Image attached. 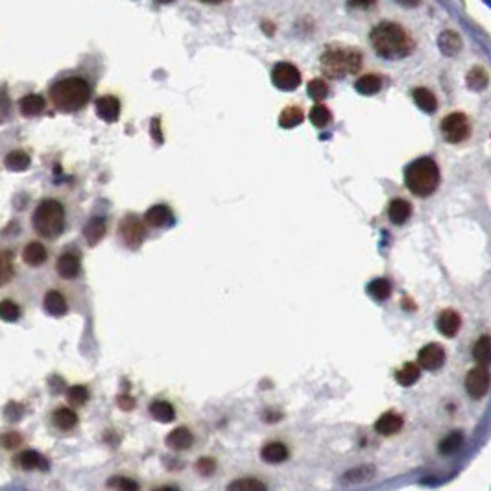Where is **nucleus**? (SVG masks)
Returning a JSON list of instances; mask_svg holds the SVG:
<instances>
[{"label": "nucleus", "mask_w": 491, "mask_h": 491, "mask_svg": "<svg viewBox=\"0 0 491 491\" xmlns=\"http://www.w3.org/2000/svg\"><path fill=\"white\" fill-rule=\"evenodd\" d=\"M144 222L150 227H167L174 222V215H172L170 207L167 206H153L146 211L144 215Z\"/></svg>", "instance_id": "4468645a"}, {"label": "nucleus", "mask_w": 491, "mask_h": 491, "mask_svg": "<svg viewBox=\"0 0 491 491\" xmlns=\"http://www.w3.org/2000/svg\"><path fill=\"white\" fill-rule=\"evenodd\" d=\"M105 235V220L104 218H91L89 222L85 224V227H83V237H85V240L91 246H96V244L100 242L102 239H104Z\"/></svg>", "instance_id": "a878e982"}, {"label": "nucleus", "mask_w": 491, "mask_h": 491, "mask_svg": "<svg viewBox=\"0 0 491 491\" xmlns=\"http://www.w3.org/2000/svg\"><path fill=\"white\" fill-rule=\"evenodd\" d=\"M47 107V102L41 95H26L19 100V110L23 117H37Z\"/></svg>", "instance_id": "aec40b11"}, {"label": "nucleus", "mask_w": 491, "mask_h": 491, "mask_svg": "<svg viewBox=\"0 0 491 491\" xmlns=\"http://www.w3.org/2000/svg\"><path fill=\"white\" fill-rule=\"evenodd\" d=\"M11 276H13V264L10 261V253H2V259H0V279H2V285L10 281Z\"/></svg>", "instance_id": "37998d69"}, {"label": "nucleus", "mask_w": 491, "mask_h": 491, "mask_svg": "<svg viewBox=\"0 0 491 491\" xmlns=\"http://www.w3.org/2000/svg\"><path fill=\"white\" fill-rule=\"evenodd\" d=\"M355 89L364 96L377 95L382 89V78L377 76V74H364V76L355 81Z\"/></svg>", "instance_id": "393cba45"}, {"label": "nucleus", "mask_w": 491, "mask_h": 491, "mask_svg": "<svg viewBox=\"0 0 491 491\" xmlns=\"http://www.w3.org/2000/svg\"><path fill=\"white\" fill-rule=\"evenodd\" d=\"M307 93H309V96L312 98V100L321 102L327 98V95H329V85H327V81L321 80V78H314V80L309 81Z\"/></svg>", "instance_id": "4c0bfd02"}, {"label": "nucleus", "mask_w": 491, "mask_h": 491, "mask_svg": "<svg viewBox=\"0 0 491 491\" xmlns=\"http://www.w3.org/2000/svg\"><path fill=\"white\" fill-rule=\"evenodd\" d=\"M310 122L316 126V128H327L333 120V114H331L329 107H325L324 104H316L309 114Z\"/></svg>", "instance_id": "c9c22d12"}, {"label": "nucleus", "mask_w": 491, "mask_h": 491, "mask_svg": "<svg viewBox=\"0 0 491 491\" xmlns=\"http://www.w3.org/2000/svg\"><path fill=\"white\" fill-rule=\"evenodd\" d=\"M261 458L268 463H281L288 458V449H286L285 444L270 442V444H266L261 449Z\"/></svg>", "instance_id": "5701e85b"}, {"label": "nucleus", "mask_w": 491, "mask_h": 491, "mask_svg": "<svg viewBox=\"0 0 491 491\" xmlns=\"http://www.w3.org/2000/svg\"><path fill=\"white\" fill-rule=\"evenodd\" d=\"M303 119H305L303 111H301L300 107H294V105H290V107L283 110V113L279 114V126L285 129L296 128V126H300L301 122H303Z\"/></svg>", "instance_id": "2f4dec72"}, {"label": "nucleus", "mask_w": 491, "mask_h": 491, "mask_svg": "<svg viewBox=\"0 0 491 491\" xmlns=\"http://www.w3.org/2000/svg\"><path fill=\"white\" fill-rule=\"evenodd\" d=\"M466 83H468L469 89L473 91H484L490 83V76H487L486 69L482 67H473L468 72V78H466Z\"/></svg>", "instance_id": "7c9ffc66"}, {"label": "nucleus", "mask_w": 491, "mask_h": 491, "mask_svg": "<svg viewBox=\"0 0 491 491\" xmlns=\"http://www.w3.org/2000/svg\"><path fill=\"white\" fill-rule=\"evenodd\" d=\"M20 442H23V438L19 434H15V432L4 434V438H2V444H4L6 449H15L17 445H20Z\"/></svg>", "instance_id": "49530a36"}, {"label": "nucleus", "mask_w": 491, "mask_h": 491, "mask_svg": "<svg viewBox=\"0 0 491 491\" xmlns=\"http://www.w3.org/2000/svg\"><path fill=\"white\" fill-rule=\"evenodd\" d=\"M373 468H358L343 475V482H364L372 478Z\"/></svg>", "instance_id": "79ce46f5"}, {"label": "nucleus", "mask_w": 491, "mask_h": 491, "mask_svg": "<svg viewBox=\"0 0 491 491\" xmlns=\"http://www.w3.org/2000/svg\"><path fill=\"white\" fill-rule=\"evenodd\" d=\"M35 233L45 239H56L65 229V209L57 200H43L32 218Z\"/></svg>", "instance_id": "39448f33"}, {"label": "nucleus", "mask_w": 491, "mask_h": 491, "mask_svg": "<svg viewBox=\"0 0 491 491\" xmlns=\"http://www.w3.org/2000/svg\"><path fill=\"white\" fill-rule=\"evenodd\" d=\"M17 466L24 471H34V469H47L48 463L45 460V456L37 453V451H23V453L17 456Z\"/></svg>", "instance_id": "412c9836"}, {"label": "nucleus", "mask_w": 491, "mask_h": 491, "mask_svg": "<svg viewBox=\"0 0 491 491\" xmlns=\"http://www.w3.org/2000/svg\"><path fill=\"white\" fill-rule=\"evenodd\" d=\"M412 96H414L415 105L423 110L425 113H434L438 110V100H436L434 93L429 91L427 87H415L412 91Z\"/></svg>", "instance_id": "4be33fe9"}, {"label": "nucleus", "mask_w": 491, "mask_h": 491, "mask_svg": "<svg viewBox=\"0 0 491 491\" xmlns=\"http://www.w3.org/2000/svg\"><path fill=\"white\" fill-rule=\"evenodd\" d=\"M439 182H442V176H439V168L434 159L420 158L405 168L406 189L418 198L434 194Z\"/></svg>", "instance_id": "7ed1b4c3"}, {"label": "nucleus", "mask_w": 491, "mask_h": 491, "mask_svg": "<svg viewBox=\"0 0 491 491\" xmlns=\"http://www.w3.org/2000/svg\"><path fill=\"white\" fill-rule=\"evenodd\" d=\"M418 362L423 369H429V372H436L439 367L444 366L445 362V349L439 345V343H429L425 345L423 349L418 355Z\"/></svg>", "instance_id": "9d476101"}, {"label": "nucleus", "mask_w": 491, "mask_h": 491, "mask_svg": "<svg viewBox=\"0 0 491 491\" xmlns=\"http://www.w3.org/2000/svg\"><path fill=\"white\" fill-rule=\"evenodd\" d=\"M438 47L444 56L454 57L462 50V37L454 30H444L438 37Z\"/></svg>", "instance_id": "2eb2a0df"}, {"label": "nucleus", "mask_w": 491, "mask_h": 491, "mask_svg": "<svg viewBox=\"0 0 491 491\" xmlns=\"http://www.w3.org/2000/svg\"><path fill=\"white\" fill-rule=\"evenodd\" d=\"M367 292H369V296H372L373 300L384 301L390 297L391 285L388 279H375V281L369 283V286H367Z\"/></svg>", "instance_id": "e433bc0d"}, {"label": "nucleus", "mask_w": 491, "mask_h": 491, "mask_svg": "<svg viewBox=\"0 0 491 491\" xmlns=\"http://www.w3.org/2000/svg\"><path fill=\"white\" fill-rule=\"evenodd\" d=\"M67 399L72 405H83V403H87V399H89V390H87L85 386H81V384L69 388Z\"/></svg>", "instance_id": "ea45409f"}, {"label": "nucleus", "mask_w": 491, "mask_h": 491, "mask_svg": "<svg viewBox=\"0 0 491 491\" xmlns=\"http://www.w3.org/2000/svg\"><path fill=\"white\" fill-rule=\"evenodd\" d=\"M369 41H372V47L377 52V56L390 59V61L410 56L414 50V39L408 35V32L401 24L391 23V20L379 23L372 30Z\"/></svg>", "instance_id": "f257e3e1"}, {"label": "nucleus", "mask_w": 491, "mask_h": 491, "mask_svg": "<svg viewBox=\"0 0 491 491\" xmlns=\"http://www.w3.org/2000/svg\"><path fill=\"white\" fill-rule=\"evenodd\" d=\"M196 471L203 475V477H211L216 471V462L213 458H200L196 463Z\"/></svg>", "instance_id": "c03bdc74"}, {"label": "nucleus", "mask_w": 491, "mask_h": 491, "mask_svg": "<svg viewBox=\"0 0 491 491\" xmlns=\"http://www.w3.org/2000/svg\"><path fill=\"white\" fill-rule=\"evenodd\" d=\"M439 131H442V137H444L449 144L466 143V141L471 137V122H469L468 114L454 111V113H449L447 117L442 120Z\"/></svg>", "instance_id": "423d86ee"}, {"label": "nucleus", "mask_w": 491, "mask_h": 491, "mask_svg": "<svg viewBox=\"0 0 491 491\" xmlns=\"http://www.w3.org/2000/svg\"><path fill=\"white\" fill-rule=\"evenodd\" d=\"M403 429V418L396 412H386L375 421V430L382 436H394Z\"/></svg>", "instance_id": "f3484780"}, {"label": "nucleus", "mask_w": 491, "mask_h": 491, "mask_svg": "<svg viewBox=\"0 0 491 491\" xmlns=\"http://www.w3.org/2000/svg\"><path fill=\"white\" fill-rule=\"evenodd\" d=\"M6 168L11 172H24L30 167V155L23 150H13L6 155Z\"/></svg>", "instance_id": "c756f323"}, {"label": "nucleus", "mask_w": 491, "mask_h": 491, "mask_svg": "<svg viewBox=\"0 0 491 491\" xmlns=\"http://www.w3.org/2000/svg\"><path fill=\"white\" fill-rule=\"evenodd\" d=\"M436 327H438V331L444 334V336L453 338V336H456L460 327H462V320H460V316H458V312H454V310H444V312L438 316Z\"/></svg>", "instance_id": "ddd939ff"}, {"label": "nucleus", "mask_w": 491, "mask_h": 491, "mask_svg": "<svg viewBox=\"0 0 491 491\" xmlns=\"http://www.w3.org/2000/svg\"><path fill=\"white\" fill-rule=\"evenodd\" d=\"M396 2L403 8H415V6L421 4V0H396Z\"/></svg>", "instance_id": "09e8293b"}, {"label": "nucleus", "mask_w": 491, "mask_h": 491, "mask_svg": "<svg viewBox=\"0 0 491 491\" xmlns=\"http://www.w3.org/2000/svg\"><path fill=\"white\" fill-rule=\"evenodd\" d=\"M412 216V206L403 198H396L390 201L388 206V218L391 220V224L403 225L406 224Z\"/></svg>", "instance_id": "dca6fc26"}, {"label": "nucleus", "mask_w": 491, "mask_h": 491, "mask_svg": "<svg viewBox=\"0 0 491 491\" xmlns=\"http://www.w3.org/2000/svg\"><path fill=\"white\" fill-rule=\"evenodd\" d=\"M43 303H45V310H47L48 314H52V316L67 314V310H69L67 300H65L63 294H59V292L56 290L47 292Z\"/></svg>", "instance_id": "b1692460"}, {"label": "nucleus", "mask_w": 491, "mask_h": 491, "mask_svg": "<svg viewBox=\"0 0 491 491\" xmlns=\"http://www.w3.org/2000/svg\"><path fill=\"white\" fill-rule=\"evenodd\" d=\"M266 484L259 478H239V480L231 482L227 486V491H266Z\"/></svg>", "instance_id": "f704fd0d"}, {"label": "nucleus", "mask_w": 491, "mask_h": 491, "mask_svg": "<svg viewBox=\"0 0 491 491\" xmlns=\"http://www.w3.org/2000/svg\"><path fill=\"white\" fill-rule=\"evenodd\" d=\"M48 259V252L41 242H30L24 246L23 249V261L28 266H41V264L47 263Z\"/></svg>", "instance_id": "6ab92c4d"}, {"label": "nucleus", "mask_w": 491, "mask_h": 491, "mask_svg": "<svg viewBox=\"0 0 491 491\" xmlns=\"http://www.w3.org/2000/svg\"><path fill=\"white\" fill-rule=\"evenodd\" d=\"M57 273L63 277V279H74V277L80 276L81 270V261L80 255L76 252H65L59 255L56 264Z\"/></svg>", "instance_id": "9b49d317"}, {"label": "nucleus", "mask_w": 491, "mask_h": 491, "mask_svg": "<svg viewBox=\"0 0 491 491\" xmlns=\"http://www.w3.org/2000/svg\"><path fill=\"white\" fill-rule=\"evenodd\" d=\"M377 4V0H348L349 10H372L373 6Z\"/></svg>", "instance_id": "a18cd8bd"}, {"label": "nucleus", "mask_w": 491, "mask_h": 491, "mask_svg": "<svg viewBox=\"0 0 491 491\" xmlns=\"http://www.w3.org/2000/svg\"><path fill=\"white\" fill-rule=\"evenodd\" d=\"M473 358L477 360L480 366H486L491 362V336H480L477 343L473 345Z\"/></svg>", "instance_id": "c85d7f7f"}, {"label": "nucleus", "mask_w": 491, "mask_h": 491, "mask_svg": "<svg viewBox=\"0 0 491 491\" xmlns=\"http://www.w3.org/2000/svg\"><path fill=\"white\" fill-rule=\"evenodd\" d=\"M91 98V87L83 78H63L50 89V100L61 113L80 111Z\"/></svg>", "instance_id": "f03ea898"}, {"label": "nucleus", "mask_w": 491, "mask_h": 491, "mask_svg": "<svg viewBox=\"0 0 491 491\" xmlns=\"http://www.w3.org/2000/svg\"><path fill=\"white\" fill-rule=\"evenodd\" d=\"M110 487L114 491H138V484L131 478L126 477H114L110 480Z\"/></svg>", "instance_id": "a19ab883"}, {"label": "nucleus", "mask_w": 491, "mask_h": 491, "mask_svg": "<svg viewBox=\"0 0 491 491\" xmlns=\"http://www.w3.org/2000/svg\"><path fill=\"white\" fill-rule=\"evenodd\" d=\"M153 491H179L177 487H172V486H161V487H155Z\"/></svg>", "instance_id": "8fccbe9b"}, {"label": "nucleus", "mask_w": 491, "mask_h": 491, "mask_svg": "<svg viewBox=\"0 0 491 491\" xmlns=\"http://www.w3.org/2000/svg\"><path fill=\"white\" fill-rule=\"evenodd\" d=\"M150 415H152L155 421L170 423V421L176 418V410H174V406H172L168 401H153L152 405H150Z\"/></svg>", "instance_id": "bb28decb"}, {"label": "nucleus", "mask_w": 491, "mask_h": 491, "mask_svg": "<svg viewBox=\"0 0 491 491\" xmlns=\"http://www.w3.org/2000/svg\"><path fill=\"white\" fill-rule=\"evenodd\" d=\"M96 114L100 117L104 122H117L120 117V102L119 98H114L111 95L100 96L96 100Z\"/></svg>", "instance_id": "f8f14e48"}, {"label": "nucleus", "mask_w": 491, "mask_h": 491, "mask_svg": "<svg viewBox=\"0 0 491 491\" xmlns=\"http://www.w3.org/2000/svg\"><path fill=\"white\" fill-rule=\"evenodd\" d=\"M0 316L4 321H17L20 318L19 305L10 300H4L0 303Z\"/></svg>", "instance_id": "58836bf2"}, {"label": "nucleus", "mask_w": 491, "mask_h": 491, "mask_svg": "<svg viewBox=\"0 0 491 491\" xmlns=\"http://www.w3.org/2000/svg\"><path fill=\"white\" fill-rule=\"evenodd\" d=\"M165 442H167L168 447L174 449V451H187V449L192 447L194 438H192L191 430L185 429V427H177V429H174L170 434L167 436Z\"/></svg>", "instance_id": "a211bd4d"}, {"label": "nucleus", "mask_w": 491, "mask_h": 491, "mask_svg": "<svg viewBox=\"0 0 491 491\" xmlns=\"http://www.w3.org/2000/svg\"><path fill=\"white\" fill-rule=\"evenodd\" d=\"M273 85L281 91H296L301 83V72L296 65L288 61L277 63L272 71Z\"/></svg>", "instance_id": "0eeeda50"}, {"label": "nucleus", "mask_w": 491, "mask_h": 491, "mask_svg": "<svg viewBox=\"0 0 491 491\" xmlns=\"http://www.w3.org/2000/svg\"><path fill=\"white\" fill-rule=\"evenodd\" d=\"M76 423L78 415L76 412L71 410V408H57V410L54 412V425H56L57 429L71 430L76 427Z\"/></svg>", "instance_id": "473e14b6"}, {"label": "nucleus", "mask_w": 491, "mask_h": 491, "mask_svg": "<svg viewBox=\"0 0 491 491\" xmlns=\"http://www.w3.org/2000/svg\"><path fill=\"white\" fill-rule=\"evenodd\" d=\"M200 2H206V4H222L225 0H200Z\"/></svg>", "instance_id": "3c124183"}, {"label": "nucleus", "mask_w": 491, "mask_h": 491, "mask_svg": "<svg viewBox=\"0 0 491 491\" xmlns=\"http://www.w3.org/2000/svg\"><path fill=\"white\" fill-rule=\"evenodd\" d=\"M421 366H418V364L414 362H406L405 366L401 367L399 372L396 373V379L397 382H399L401 386H412V384H415V382L420 381V375H421Z\"/></svg>", "instance_id": "cd10ccee"}, {"label": "nucleus", "mask_w": 491, "mask_h": 491, "mask_svg": "<svg viewBox=\"0 0 491 491\" xmlns=\"http://www.w3.org/2000/svg\"><path fill=\"white\" fill-rule=\"evenodd\" d=\"M321 71L331 80H342L362 67V54L357 48L329 47L321 54Z\"/></svg>", "instance_id": "20e7f679"}, {"label": "nucleus", "mask_w": 491, "mask_h": 491, "mask_svg": "<svg viewBox=\"0 0 491 491\" xmlns=\"http://www.w3.org/2000/svg\"><path fill=\"white\" fill-rule=\"evenodd\" d=\"M462 445H463L462 432L454 430V432L447 434L444 439H442V442H439V453L451 456V454H456Z\"/></svg>", "instance_id": "72a5a7b5"}, {"label": "nucleus", "mask_w": 491, "mask_h": 491, "mask_svg": "<svg viewBox=\"0 0 491 491\" xmlns=\"http://www.w3.org/2000/svg\"><path fill=\"white\" fill-rule=\"evenodd\" d=\"M490 384L491 375L484 366L473 367L471 372L468 373V377H466V390H468L473 399H482L486 396L487 390H490Z\"/></svg>", "instance_id": "1a4fd4ad"}, {"label": "nucleus", "mask_w": 491, "mask_h": 491, "mask_svg": "<svg viewBox=\"0 0 491 491\" xmlns=\"http://www.w3.org/2000/svg\"><path fill=\"white\" fill-rule=\"evenodd\" d=\"M155 2H159V4H172L174 0H155Z\"/></svg>", "instance_id": "603ef678"}, {"label": "nucleus", "mask_w": 491, "mask_h": 491, "mask_svg": "<svg viewBox=\"0 0 491 491\" xmlns=\"http://www.w3.org/2000/svg\"><path fill=\"white\" fill-rule=\"evenodd\" d=\"M117 405H119L122 410H131L135 406V399L129 396H119L117 397Z\"/></svg>", "instance_id": "de8ad7c7"}, {"label": "nucleus", "mask_w": 491, "mask_h": 491, "mask_svg": "<svg viewBox=\"0 0 491 491\" xmlns=\"http://www.w3.org/2000/svg\"><path fill=\"white\" fill-rule=\"evenodd\" d=\"M144 224H146V222H143L137 215L124 216V220L120 222V235H122V240L126 242V246H129V248H138V246L143 244L144 235H146Z\"/></svg>", "instance_id": "6e6552de"}]
</instances>
